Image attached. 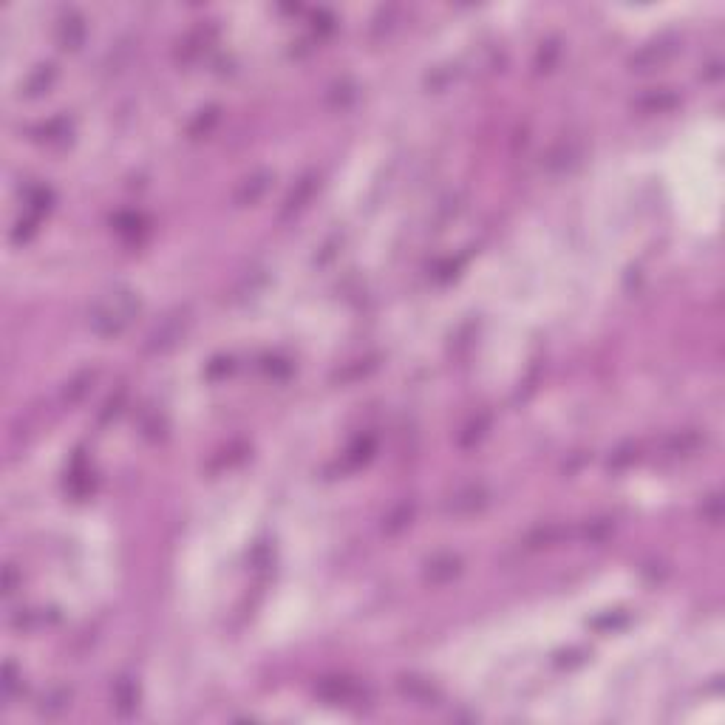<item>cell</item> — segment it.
I'll return each instance as SVG.
<instances>
[{
	"label": "cell",
	"instance_id": "cell-1",
	"mask_svg": "<svg viewBox=\"0 0 725 725\" xmlns=\"http://www.w3.org/2000/svg\"><path fill=\"white\" fill-rule=\"evenodd\" d=\"M139 312V300L128 289H111L105 292L88 312V326L102 338H116L128 329V323Z\"/></svg>",
	"mask_w": 725,
	"mask_h": 725
},
{
	"label": "cell",
	"instance_id": "cell-2",
	"mask_svg": "<svg viewBox=\"0 0 725 725\" xmlns=\"http://www.w3.org/2000/svg\"><path fill=\"white\" fill-rule=\"evenodd\" d=\"M181 331H185V320H178V315H170L162 320V326H156V331L150 335V343L147 349H154V351H162L167 346H173L178 338H181Z\"/></svg>",
	"mask_w": 725,
	"mask_h": 725
},
{
	"label": "cell",
	"instance_id": "cell-3",
	"mask_svg": "<svg viewBox=\"0 0 725 725\" xmlns=\"http://www.w3.org/2000/svg\"><path fill=\"white\" fill-rule=\"evenodd\" d=\"M68 700H71V691L68 688H51L48 694H43V700H40V711L54 717L59 711H66L68 708Z\"/></svg>",
	"mask_w": 725,
	"mask_h": 725
},
{
	"label": "cell",
	"instance_id": "cell-4",
	"mask_svg": "<svg viewBox=\"0 0 725 725\" xmlns=\"http://www.w3.org/2000/svg\"><path fill=\"white\" fill-rule=\"evenodd\" d=\"M51 80H54V66H40L32 77H28V82H26V94H28V97L43 94V91L51 85Z\"/></svg>",
	"mask_w": 725,
	"mask_h": 725
},
{
	"label": "cell",
	"instance_id": "cell-5",
	"mask_svg": "<svg viewBox=\"0 0 725 725\" xmlns=\"http://www.w3.org/2000/svg\"><path fill=\"white\" fill-rule=\"evenodd\" d=\"M266 178H269L266 173L247 178V181H244V187L238 190V201H241V204H253L255 199H261V193L266 190Z\"/></svg>",
	"mask_w": 725,
	"mask_h": 725
},
{
	"label": "cell",
	"instance_id": "cell-6",
	"mask_svg": "<svg viewBox=\"0 0 725 725\" xmlns=\"http://www.w3.org/2000/svg\"><path fill=\"white\" fill-rule=\"evenodd\" d=\"M459 572V561L457 558H442V561H434L431 569H428V578L431 581H448Z\"/></svg>",
	"mask_w": 725,
	"mask_h": 725
},
{
	"label": "cell",
	"instance_id": "cell-7",
	"mask_svg": "<svg viewBox=\"0 0 725 725\" xmlns=\"http://www.w3.org/2000/svg\"><path fill=\"white\" fill-rule=\"evenodd\" d=\"M82 23L80 20H74L71 26H68V20L59 26V43H63V48H77L80 46V40H82Z\"/></svg>",
	"mask_w": 725,
	"mask_h": 725
},
{
	"label": "cell",
	"instance_id": "cell-8",
	"mask_svg": "<svg viewBox=\"0 0 725 725\" xmlns=\"http://www.w3.org/2000/svg\"><path fill=\"white\" fill-rule=\"evenodd\" d=\"M403 688H405L408 697H414V700H431V694H434V688L428 683H422L416 677H408V683H403Z\"/></svg>",
	"mask_w": 725,
	"mask_h": 725
},
{
	"label": "cell",
	"instance_id": "cell-9",
	"mask_svg": "<svg viewBox=\"0 0 725 725\" xmlns=\"http://www.w3.org/2000/svg\"><path fill=\"white\" fill-rule=\"evenodd\" d=\"M17 688V669L12 666V663H6V680H3V691H6V697H12Z\"/></svg>",
	"mask_w": 725,
	"mask_h": 725
}]
</instances>
